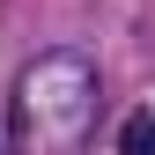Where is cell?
Returning a JSON list of instances; mask_svg holds the SVG:
<instances>
[{
    "label": "cell",
    "mask_w": 155,
    "mask_h": 155,
    "mask_svg": "<svg viewBox=\"0 0 155 155\" xmlns=\"http://www.w3.org/2000/svg\"><path fill=\"white\" fill-rule=\"evenodd\" d=\"M22 111H30V126H37L45 148H74L81 126H89V111H96V74H89L81 59H45V67H30Z\"/></svg>",
    "instance_id": "6da1fadb"
},
{
    "label": "cell",
    "mask_w": 155,
    "mask_h": 155,
    "mask_svg": "<svg viewBox=\"0 0 155 155\" xmlns=\"http://www.w3.org/2000/svg\"><path fill=\"white\" fill-rule=\"evenodd\" d=\"M118 155H155V111H133L118 126Z\"/></svg>",
    "instance_id": "7a4b0ae2"
},
{
    "label": "cell",
    "mask_w": 155,
    "mask_h": 155,
    "mask_svg": "<svg viewBox=\"0 0 155 155\" xmlns=\"http://www.w3.org/2000/svg\"><path fill=\"white\" fill-rule=\"evenodd\" d=\"M0 155H15V140H8V126H0Z\"/></svg>",
    "instance_id": "3957f363"
}]
</instances>
